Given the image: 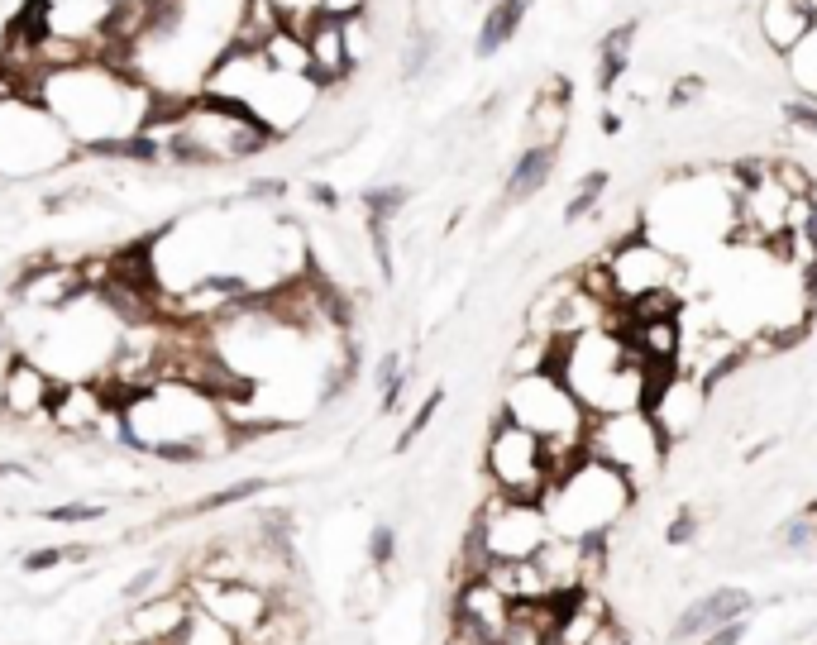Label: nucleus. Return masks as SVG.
I'll list each match as a JSON object with an SVG mask.
<instances>
[{"mask_svg": "<svg viewBox=\"0 0 817 645\" xmlns=\"http://www.w3.org/2000/svg\"><path fill=\"white\" fill-rule=\"evenodd\" d=\"M636 483L617 473L602 459H579L574 469L559 478L555 488L545 493V516H550V531L559 540H588V536H612L622 526V516L636 502Z\"/></svg>", "mask_w": 817, "mask_h": 645, "instance_id": "f257e3e1", "label": "nucleus"}, {"mask_svg": "<svg viewBox=\"0 0 817 645\" xmlns=\"http://www.w3.org/2000/svg\"><path fill=\"white\" fill-rule=\"evenodd\" d=\"M77 158L58 115L39 101H0V182H29L63 172Z\"/></svg>", "mask_w": 817, "mask_h": 645, "instance_id": "f03ea898", "label": "nucleus"}, {"mask_svg": "<svg viewBox=\"0 0 817 645\" xmlns=\"http://www.w3.org/2000/svg\"><path fill=\"white\" fill-rule=\"evenodd\" d=\"M483 473H488V483L497 493H507L512 502H545V493L555 488L545 440L531 435L526 426L507 421L502 411H497L493 435L483 445Z\"/></svg>", "mask_w": 817, "mask_h": 645, "instance_id": "7ed1b4c3", "label": "nucleus"}, {"mask_svg": "<svg viewBox=\"0 0 817 645\" xmlns=\"http://www.w3.org/2000/svg\"><path fill=\"white\" fill-rule=\"evenodd\" d=\"M583 445L593 459L602 464H612L617 473H626L636 488H645L660 464H665V435L655 430V421L645 416V411H622V416H588V435H583Z\"/></svg>", "mask_w": 817, "mask_h": 645, "instance_id": "20e7f679", "label": "nucleus"}, {"mask_svg": "<svg viewBox=\"0 0 817 645\" xmlns=\"http://www.w3.org/2000/svg\"><path fill=\"white\" fill-rule=\"evenodd\" d=\"M607 268H612V282H617L622 306L645 297V292H660V287H674V282H679V258L669 254L665 244H655L645 225H636L626 239H617Z\"/></svg>", "mask_w": 817, "mask_h": 645, "instance_id": "39448f33", "label": "nucleus"}, {"mask_svg": "<svg viewBox=\"0 0 817 645\" xmlns=\"http://www.w3.org/2000/svg\"><path fill=\"white\" fill-rule=\"evenodd\" d=\"M53 397H58V378L39 359L15 354L10 364H0V426H48Z\"/></svg>", "mask_w": 817, "mask_h": 645, "instance_id": "423d86ee", "label": "nucleus"}, {"mask_svg": "<svg viewBox=\"0 0 817 645\" xmlns=\"http://www.w3.org/2000/svg\"><path fill=\"white\" fill-rule=\"evenodd\" d=\"M187 593H192L196 607H206L211 617H220V622L230 626L239 641L273 612V593H263L258 583H244V579H230V583L187 579Z\"/></svg>", "mask_w": 817, "mask_h": 645, "instance_id": "0eeeda50", "label": "nucleus"}, {"mask_svg": "<svg viewBox=\"0 0 817 645\" xmlns=\"http://www.w3.org/2000/svg\"><path fill=\"white\" fill-rule=\"evenodd\" d=\"M746 612H751V593H746V588H712V593L693 598L684 612L674 617L669 641L674 645L703 641V636H712V631H722V626H731V622H746Z\"/></svg>", "mask_w": 817, "mask_h": 645, "instance_id": "6e6552de", "label": "nucleus"}, {"mask_svg": "<svg viewBox=\"0 0 817 645\" xmlns=\"http://www.w3.org/2000/svg\"><path fill=\"white\" fill-rule=\"evenodd\" d=\"M708 411V387L698 383V378H688V368H679L674 373V383L645 407V416L655 421V430L665 435V445L674 450L679 440H684L688 430L698 426V416Z\"/></svg>", "mask_w": 817, "mask_h": 645, "instance_id": "1a4fd4ad", "label": "nucleus"}, {"mask_svg": "<svg viewBox=\"0 0 817 645\" xmlns=\"http://www.w3.org/2000/svg\"><path fill=\"white\" fill-rule=\"evenodd\" d=\"M555 168H559V144H526V149L512 158V168H507V187H502V201H507V206H521V201H531L540 187H550Z\"/></svg>", "mask_w": 817, "mask_h": 645, "instance_id": "9d476101", "label": "nucleus"}, {"mask_svg": "<svg viewBox=\"0 0 817 645\" xmlns=\"http://www.w3.org/2000/svg\"><path fill=\"white\" fill-rule=\"evenodd\" d=\"M622 340L641 354V364H684L688 349L679 321H631Z\"/></svg>", "mask_w": 817, "mask_h": 645, "instance_id": "9b49d317", "label": "nucleus"}, {"mask_svg": "<svg viewBox=\"0 0 817 645\" xmlns=\"http://www.w3.org/2000/svg\"><path fill=\"white\" fill-rule=\"evenodd\" d=\"M526 15H531V0H493L483 24H478V34H473V58H497L521 34Z\"/></svg>", "mask_w": 817, "mask_h": 645, "instance_id": "f8f14e48", "label": "nucleus"}, {"mask_svg": "<svg viewBox=\"0 0 817 645\" xmlns=\"http://www.w3.org/2000/svg\"><path fill=\"white\" fill-rule=\"evenodd\" d=\"M569 77H550L531 106V144H559L569 125Z\"/></svg>", "mask_w": 817, "mask_h": 645, "instance_id": "ddd939ff", "label": "nucleus"}, {"mask_svg": "<svg viewBox=\"0 0 817 645\" xmlns=\"http://www.w3.org/2000/svg\"><path fill=\"white\" fill-rule=\"evenodd\" d=\"M631 43H636V20L617 24V29H607L598 43V91H612V86L626 77V67H631Z\"/></svg>", "mask_w": 817, "mask_h": 645, "instance_id": "4468645a", "label": "nucleus"}, {"mask_svg": "<svg viewBox=\"0 0 817 645\" xmlns=\"http://www.w3.org/2000/svg\"><path fill=\"white\" fill-rule=\"evenodd\" d=\"M172 645H239V636H235V631H230L225 622H220V617H211L206 607H192Z\"/></svg>", "mask_w": 817, "mask_h": 645, "instance_id": "2eb2a0df", "label": "nucleus"}, {"mask_svg": "<svg viewBox=\"0 0 817 645\" xmlns=\"http://www.w3.org/2000/svg\"><path fill=\"white\" fill-rule=\"evenodd\" d=\"M607 168H593L588 177H579V192L569 196V206H564V225H583V215H593L602 206V192H607Z\"/></svg>", "mask_w": 817, "mask_h": 645, "instance_id": "dca6fc26", "label": "nucleus"}, {"mask_svg": "<svg viewBox=\"0 0 817 645\" xmlns=\"http://www.w3.org/2000/svg\"><path fill=\"white\" fill-rule=\"evenodd\" d=\"M774 545L784 550V555H798V550H808V545H817V502H808L798 516H789L784 526H779V536H774Z\"/></svg>", "mask_w": 817, "mask_h": 645, "instance_id": "f3484780", "label": "nucleus"}, {"mask_svg": "<svg viewBox=\"0 0 817 645\" xmlns=\"http://www.w3.org/2000/svg\"><path fill=\"white\" fill-rule=\"evenodd\" d=\"M43 521H53V526H96V521H106L110 507L106 502H82V497H72V502H58V507H39Z\"/></svg>", "mask_w": 817, "mask_h": 645, "instance_id": "a211bd4d", "label": "nucleus"}, {"mask_svg": "<svg viewBox=\"0 0 817 645\" xmlns=\"http://www.w3.org/2000/svg\"><path fill=\"white\" fill-rule=\"evenodd\" d=\"M411 201V187H402V182H387V187H373V192H364V215L368 220H378V225H392L397 220V211Z\"/></svg>", "mask_w": 817, "mask_h": 645, "instance_id": "6ab92c4d", "label": "nucleus"}, {"mask_svg": "<svg viewBox=\"0 0 817 645\" xmlns=\"http://www.w3.org/2000/svg\"><path fill=\"white\" fill-rule=\"evenodd\" d=\"M770 172H774V182L794 196V201H817V182H813V172L803 168V163H794V158H770Z\"/></svg>", "mask_w": 817, "mask_h": 645, "instance_id": "aec40b11", "label": "nucleus"}, {"mask_svg": "<svg viewBox=\"0 0 817 645\" xmlns=\"http://www.w3.org/2000/svg\"><path fill=\"white\" fill-rule=\"evenodd\" d=\"M440 407H445V392L435 387V392H426V402H421V407L411 411V421H407V426H402V435H397V454H407L411 445H416V440L426 435V430H430V421H435V411H440Z\"/></svg>", "mask_w": 817, "mask_h": 645, "instance_id": "412c9836", "label": "nucleus"}, {"mask_svg": "<svg viewBox=\"0 0 817 645\" xmlns=\"http://www.w3.org/2000/svg\"><path fill=\"white\" fill-rule=\"evenodd\" d=\"M392 559H397V526L392 521H378L373 531H368V569H392Z\"/></svg>", "mask_w": 817, "mask_h": 645, "instance_id": "4be33fe9", "label": "nucleus"}, {"mask_svg": "<svg viewBox=\"0 0 817 645\" xmlns=\"http://www.w3.org/2000/svg\"><path fill=\"white\" fill-rule=\"evenodd\" d=\"M430 58H435V34H430V29H416L407 43V53H402V77H407V82L421 77L430 67Z\"/></svg>", "mask_w": 817, "mask_h": 645, "instance_id": "5701e85b", "label": "nucleus"}, {"mask_svg": "<svg viewBox=\"0 0 817 645\" xmlns=\"http://www.w3.org/2000/svg\"><path fill=\"white\" fill-rule=\"evenodd\" d=\"M779 115H784V125H794V129H803V134L817 139V101H784Z\"/></svg>", "mask_w": 817, "mask_h": 645, "instance_id": "b1692460", "label": "nucleus"}, {"mask_svg": "<svg viewBox=\"0 0 817 645\" xmlns=\"http://www.w3.org/2000/svg\"><path fill=\"white\" fill-rule=\"evenodd\" d=\"M688 540H698V512H693V507H684V512L665 526V545H688Z\"/></svg>", "mask_w": 817, "mask_h": 645, "instance_id": "393cba45", "label": "nucleus"}, {"mask_svg": "<svg viewBox=\"0 0 817 645\" xmlns=\"http://www.w3.org/2000/svg\"><path fill=\"white\" fill-rule=\"evenodd\" d=\"M321 10L330 20H354V15H368V0H321Z\"/></svg>", "mask_w": 817, "mask_h": 645, "instance_id": "a878e982", "label": "nucleus"}, {"mask_svg": "<svg viewBox=\"0 0 817 645\" xmlns=\"http://www.w3.org/2000/svg\"><path fill=\"white\" fill-rule=\"evenodd\" d=\"M693 96H703V77H684V82H679V86H674V91H669V106H674V110H684L688 101H693Z\"/></svg>", "mask_w": 817, "mask_h": 645, "instance_id": "bb28decb", "label": "nucleus"}, {"mask_svg": "<svg viewBox=\"0 0 817 645\" xmlns=\"http://www.w3.org/2000/svg\"><path fill=\"white\" fill-rule=\"evenodd\" d=\"M741 636H746V622H731V626H722V631L703 636V645H741Z\"/></svg>", "mask_w": 817, "mask_h": 645, "instance_id": "cd10ccee", "label": "nucleus"}, {"mask_svg": "<svg viewBox=\"0 0 817 645\" xmlns=\"http://www.w3.org/2000/svg\"><path fill=\"white\" fill-rule=\"evenodd\" d=\"M311 201H316V206H340V192H335L330 182H316V187H311Z\"/></svg>", "mask_w": 817, "mask_h": 645, "instance_id": "c85d7f7f", "label": "nucleus"}, {"mask_svg": "<svg viewBox=\"0 0 817 645\" xmlns=\"http://www.w3.org/2000/svg\"><path fill=\"white\" fill-rule=\"evenodd\" d=\"M602 129H607V134H617V129H622V115H617V110H607V115H602Z\"/></svg>", "mask_w": 817, "mask_h": 645, "instance_id": "c756f323", "label": "nucleus"}, {"mask_svg": "<svg viewBox=\"0 0 817 645\" xmlns=\"http://www.w3.org/2000/svg\"><path fill=\"white\" fill-rule=\"evenodd\" d=\"M473 5H483V0H473Z\"/></svg>", "mask_w": 817, "mask_h": 645, "instance_id": "7c9ffc66", "label": "nucleus"}]
</instances>
